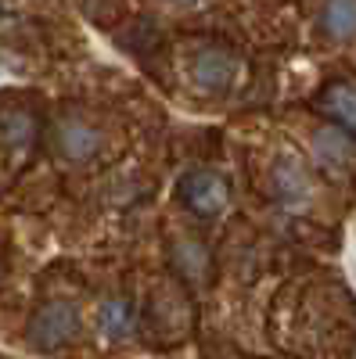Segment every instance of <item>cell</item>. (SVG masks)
<instances>
[{"instance_id": "8992f818", "label": "cell", "mask_w": 356, "mask_h": 359, "mask_svg": "<svg viewBox=\"0 0 356 359\" xmlns=\"http://www.w3.org/2000/svg\"><path fill=\"white\" fill-rule=\"evenodd\" d=\"M313 147H317V162H320L324 169H331V172L345 169L349 158H352L349 137H345L342 130H320V133L313 137Z\"/></svg>"}, {"instance_id": "7a4b0ae2", "label": "cell", "mask_w": 356, "mask_h": 359, "mask_svg": "<svg viewBox=\"0 0 356 359\" xmlns=\"http://www.w3.org/2000/svg\"><path fill=\"white\" fill-rule=\"evenodd\" d=\"M176 198L184 201L187 212L202 216V219H216L223 208H227V180L213 169H191L180 176V184H176Z\"/></svg>"}, {"instance_id": "ba28073f", "label": "cell", "mask_w": 356, "mask_h": 359, "mask_svg": "<svg viewBox=\"0 0 356 359\" xmlns=\"http://www.w3.org/2000/svg\"><path fill=\"white\" fill-rule=\"evenodd\" d=\"M98 323H101V331L112 341L130 338V331H133V309H130V302H126V298H108V302L101 306V313H98Z\"/></svg>"}, {"instance_id": "52a82bcc", "label": "cell", "mask_w": 356, "mask_h": 359, "mask_svg": "<svg viewBox=\"0 0 356 359\" xmlns=\"http://www.w3.org/2000/svg\"><path fill=\"white\" fill-rule=\"evenodd\" d=\"M320 25L331 40L356 36V0H328L320 11Z\"/></svg>"}, {"instance_id": "6da1fadb", "label": "cell", "mask_w": 356, "mask_h": 359, "mask_svg": "<svg viewBox=\"0 0 356 359\" xmlns=\"http://www.w3.org/2000/svg\"><path fill=\"white\" fill-rule=\"evenodd\" d=\"M79 327H83V316L72 302H47L33 313L25 338L40 352H58L79 338Z\"/></svg>"}, {"instance_id": "7c38bea8", "label": "cell", "mask_w": 356, "mask_h": 359, "mask_svg": "<svg viewBox=\"0 0 356 359\" xmlns=\"http://www.w3.org/2000/svg\"><path fill=\"white\" fill-rule=\"evenodd\" d=\"M180 4H191V0H180Z\"/></svg>"}, {"instance_id": "30bf717a", "label": "cell", "mask_w": 356, "mask_h": 359, "mask_svg": "<svg viewBox=\"0 0 356 359\" xmlns=\"http://www.w3.org/2000/svg\"><path fill=\"white\" fill-rule=\"evenodd\" d=\"M173 259H176V266H180L187 277H202L205 273V262H209V255H205V248L198 241H176Z\"/></svg>"}, {"instance_id": "3957f363", "label": "cell", "mask_w": 356, "mask_h": 359, "mask_svg": "<svg viewBox=\"0 0 356 359\" xmlns=\"http://www.w3.org/2000/svg\"><path fill=\"white\" fill-rule=\"evenodd\" d=\"M237 72H242V62L237 54L220 47V43H209L202 47L195 57H191V83L198 90H209V94H223L237 83Z\"/></svg>"}, {"instance_id": "277c9868", "label": "cell", "mask_w": 356, "mask_h": 359, "mask_svg": "<svg viewBox=\"0 0 356 359\" xmlns=\"http://www.w3.org/2000/svg\"><path fill=\"white\" fill-rule=\"evenodd\" d=\"M101 130L94 123H86V118H62V126H58V151H62L69 162H86L101 151Z\"/></svg>"}, {"instance_id": "9c48e42d", "label": "cell", "mask_w": 356, "mask_h": 359, "mask_svg": "<svg viewBox=\"0 0 356 359\" xmlns=\"http://www.w3.org/2000/svg\"><path fill=\"white\" fill-rule=\"evenodd\" d=\"M33 137H37V118L29 111H0V140L8 147L22 151V147L33 144Z\"/></svg>"}, {"instance_id": "5b68a950", "label": "cell", "mask_w": 356, "mask_h": 359, "mask_svg": "<svg viewBox=\"0 0 356 359\" xmlns=\"http://www.w3.org/2000/svg\"><path fill=\"white\" fill-rule=\"evenodd\" d=\"M317 108L345 133H356V86L352 83H342V79L328 83L317 97Z\"/></svg>"}, {"instance_id": "8fae6325", "label": "cell", "mask_w": 356, "mask_h": 359, "mask_svg": "<svg viewBox=\"0 0 356 359\" xmlns=\"http://www.w3.org/2000/svg\"><path fill=\"white\" fill-rule=\"evenodd\" d=\"M274 176H277V187H281V198H295V194H306V180H303V169L295 165V162H277V169H274Z\"/></svg>"}]
</instances>
